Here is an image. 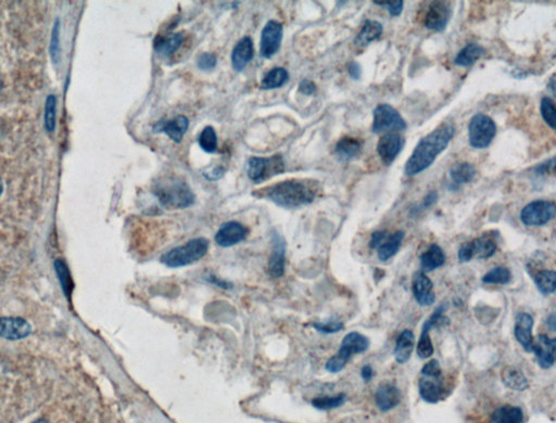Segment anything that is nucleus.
Masks as SVG:
<instances>
[{
    "label": "nucleus",
    "instance_id": "nucleus-51",
    "mask_svg": "<svg viewBox=\"0 0 556 423\" xmlns=\"http://www.w3.org/2000/svg\"><path fill=\"white\" fill-rule=\"evenodd\" d=\"M224 173L225 169H223L222 166H217L214 169H212L211 172L205 173V176L208 180H210V182H213V180H220V178H222Z\"/></svg>",
    "mask_w": 556,
    "mask_h": 423
},
{
    "label": "nucleus",
    "instance_id": "nucleus-26",
    "mask_svg": "<svg viewBox=\"0 0 556 423\" xmlns=\"http://www.w3.org/2000/svg\"><path fill=\"white\" fill-rule=\"evenodd\" d=\"M404 236H405V234L401 230L387 236V239L376 249L379 261L385 263V261L391 259L394 255H397L401 248L402 242H403Z\"/></svg>",
    "mask_w": 556,
    "mask_h": 423
},
{
    "label": "nucleus",
    "instance_id": "nucleus-21",
    "mask_svg": "<svg viewBox=\"0 0 556 423\" xmlns=\"http://www.w3.org/2000/svg\"><path fill=\"white\" fill-rule=\"evenodd\" d=\"M286 243L283 236L275 232L273 236V251L269 261V274L273 278H280L285 274Z\"/></svg>",
    "mask_w": 556,
    "mask_h": 423
},
{
    "label": "nucleus",
    "instance_id": "nucleus-1",
    "mask_svg": "<svg viewBox=\"0 0 556 423\" xmlns=\"http://www.w3.org/2000/svg\"><path fill=\"white\" fill-rule=\"evenodd\" d=\"M319 184L312 180H287L253 192L255 197L267 199L284 209H298L311 205L317 199Z\"/></svg>",
    "mask_w": 556,
    "mask_h": 423
},
{
    "label": "nucleus",
    "instance_id": "nucleus-45",
    "mask_svg": "<svg viewBox=\"0 0 556 423\" xmlns=\"http://www.w3.org/2000/svg\"><path fill=\"white\" fill-rule=\"evenodd\" d=\"M374 3L375 5L384 6V7H386L388 11H389L390 15H392V17H399L402 11H403L404 3L402 0L401 1H400V0H398V1H391V3H390V1H387V3L386 1H384V3L374 1Z\"/></svg>",
    "mask_w": 556,
    "mask_h": 423
},
{
    "label": "nucleus",
    "instance_id": "nucleus-12",
    "mask_svg": "<svg viewBox=\"0 0 556 423\" xmlns=\"http://www.w3.org/2000/svg\"><path fill=\"white\" fill-rule=\"evenodd\" d=\"M537 356L539 366L542 369H550L555 363L556 338L546 334H539L534 338L532 352Z\"/></svg>",
    "mask_w": 556,
    "mask_h": 423
},
{
    "label": "nucleus",
    "instance_id": "nucleus-56",
    "mask_svg": "<svg viewBox=\"0 0 556 423\" xmlns=\"http://www.w3.org/2000/svg\"><path fill=\"white\" fill-rule=\"evenodd\" d=\"M554 76H555V75H553V76L551 78V80H550V87H551L552 92L555 94V88H554Z\"/></svg>",
    "mask_w": 556,
    "mask_h": 423
},
{
    "label": "nucleus",
    "instance_id": "nucleus-38",
    "mask_svg": "<svg viewBox=\"0 0 556 423\" xmlns=\"http://www.w3.org/2000/svg\"><path fill=\"white\" fill-rule=\"evenodd\" d=\"M200 148L207 153H215L217 150V135L212 126H207L199 135Z\"/></svg>",
    "mask_w": 556,
    "mask_h": 423
},
{
    "label": "nucleus",
    "instance_id": "nucleus-14",
    "mask_svg": "<svg viewBox=\"0 0 556 423\" xmlns=\"http://www.w3.org/2000/svg\"><path fill=\"white\" fill-rule=\"evenodd\" d=\"M405 145V139L397 132L385 134L377 144V153L385 165H391Z\"/></svg>",
    "mask_w": 556,
    "mask_h": 423
},
{
    "label": "nucleus",
    "instance_id": "nucleus-36",
    "mask_svg": "<svg viewBox=\"0 0 556 423\" xmlns=\"http://www.w3.org/2000/svg\"><path fill=\"white\" fill-rule=\"evenodd\" d=\"M511 280V270L504 266L494 267L482 277V282L488 284H501V286H504V284H509Z\"/></svg>",
    "mask_w": 556,
    "mask_h": 423
},
{
    "label": "nucleus",
    "instance_id": "nucleus-30",
    "mask_svg": "<svg viewBox=\"0 0 556 423\" xmlns=\"http://www.w3.org/2000/svg\"><path fill=\"white\" fill-rule=\"evenodd\" d=\"M524 411L517 406L505 405L492 413L494 423H524Z\"/></svg>",
    "mask_w": 556,
    "mask_h": 423
},
{
    "label": "nucleus",
    "instance_id": "nucleus-35",
    "mask_svg": "<svg viewBox=\"0 0 556 423\" xmlns=\"http://www.w3.org/2000/svg\"><path fill=\"white\" fill-rule=\"evenodd\" d=\"M534 278V284H536L537 289L539 290L540 293L544 295H550L553 294L556 290V274L554 270H540L537 273Z\"/></svg>",
    "mask_w": 556,
    "mask_h": 423
},
{
    "label": "nucleus",
    "instance_id": "nucleus-2",
    "mask_svg": "<svg viewBox=\"0 0 556 423\" xmlns=\"http://www.w3.org/2000/svg\"><path fill=\"white\" fill-rule=\"evenodd\" d=\"M455 130V126L452 123H444L419 140L404 166L405 175L415 176L432 166L437 157L441 155L453 139Z\"/></svg>",
    "mask_w": 556,
    "mask_h": 423
},
{
    "label": "nucleus",
    "instance_id": "nucleus-10",
    "mask_svg": "<svg viewBox=\"0 0 556 423\" xmlns=\"http://www.w3.org/2000/svg\"><path fill=\"white\" fill-rule=\"evenodd\" d=\"M284 26L278 21L271 20L265 24L261 34L260 55L264 59H271L276 55L282 45Z\"/></svg>",
    "mask_w": 556,
    "mask_h": 423
},
{
    "label": "nucleus",
    "instance_id": "nucleus-27",
    "mask_svg": "<svg viewBox=\"0 0 556 423\" xmlns=\"http://www.w3.org/2000/svg\"><path fill=\"white\" fill-rule=\"evenodd\" d=\"M501 379L504 386L514 391H525L529 388L526 376L517 367L507 366L501 371Z\"/></svg>",
    "mask_w": 556,
    "mask_h": 423
},
{
    "label": "nucleus",
    "instance_id": "nucleus-31",
    "mask_svg": "<svg viewBox=\"0 0 556 423\" xmlns=\"http://www.w3.org/2000/svg\"><path fill=\"white\" fill-rule=\"evenodd\" d=\"M473 259L478 257L480 259H489L494 257L498 250V245L494 239L489 236H479L477 239L469 242Z\"/></svg>",
    "mask_w": 556,
    "mask_h": 423
},
{
    "label": "nucleus",
    "instance_id": "nucleus-32",
    "mask_svg": "<svg viewBox=\"0 0 556 423\" xmlns=\"http://www.w3.org/2000/svg\"><path fill=\"white\" fill-rule=\"evenodd\" d=\"M484 55L485 49L482 46L475 44V42H471V44H467L463 49L460 50V53L454 59V63L459 67H471Z\"/></svg>",
    "mask_w": 556,
    "mask_h": 423
},
{
    "label": "nucleus",
    "instance_id": "nucleus-19",
    "mask_svg": "<svg viewBox=\"0 0 556 423\" xmlns=\"http://www.w3.org/2000/svg\"><path fill=\"white\" fill-rule=\"evenodd\" d=\"M401 391L399 388L390 382L380 384L375 393V402H376L377 407L379 411H384V413L396 408L401 403Z\"/></svg>",
    "mask_w": 556,
    "mask_h": 423
},
{
    "label": "nucleus",
    "instance_id": "nucleus-54",
    "mask_svg": "<svg viewBox=\"0 0 556 423\" xmlns=\"http://www.w3.org/2000/svg\"><path fill=\"white\" fill-rule=\"evenodd\" d=\"M208 280H209V282H211V284H217V286H220V288H222V289L227 290L230 289V288H232V284H228V282H223V280L217 279V277L212 276V275H211V276L209 277V279H208Z\"/></svg>",
    "mask_w": 556,
    "mask_h": 423
},
{
    "label": "nucleus",
    "instance_id": "nucleus-11",
    "mask_svg": "<svg viewBox=\"0 0 556 423\" xmlns=\"http://www.w3.org/2000/svg\"><path fill=\"white\" fill-rule=\"evenodd\" d=\"M452 17L451 5L446 1H434L429 5L424 17L425 28L435 32L446 30Z\"/></svg>",
    "mask_w": 556,
    "mask_h": 423
},
{
    "label": "nucleus",
    "instance_id": "nucleus-37",
    "mask_svg": "<svg viewBox=\"0 0 556 423\" xmlns=\"http://www.w3.org/2000/svg\"><path fill=\"white\" fill-rule=\"evenodd\" d=\"M347 401V395L342 393L335 396H321L312 401V405L319 411H330L338 408Z\"/></svg>",
    "mask_w": 556,
    "mask_h": 423
},
{
    "label": "nucleus",
    "instance_id": "nucleus-49",
    "mask_svg": "<svg viewBox=\"0 0 556 423\" xmlns=\"http://www.w3.org/2000/svg\"><path fill=\"white\" fill-rule=\"evenodd\" d=\"M457 257H459V261H461V263H467V261L473 259V255H471V248H469V242L463 244V245L460 248Z\"/></svg>",
    "mask_w": 556,
    "mask_h": 423
},
{
    "label": "nucleus",
    "instance_id": "nucleus-57",
    "mask_svg": "<svg viewBox=\"0 0 556 423\" xmlns=\"http://www.w3.org/2000/svg\"><path fill=\"white\" fill-rule=\"evenodd\" d=\"M33 423H50L49 421L43 420V419H40V420L35 421V422Z\"/></svg>",
    "mask_w": 556,
    "mask_h": 423
},
{
    "label": "nucleus",
    "instance_id": "nucleus-29",
    "mask_svg": "<svg viewBox=\"0 0 556 423\" xmlns=\"http://www.w3.org/2000/svg\"><path fill=\"white\" fill-rule=\"evenodd\" d=\"M382 31H384V28H382V23L378 21H365L363 28L355 37V45L359 47H365V46L369 45L371 42H375L382 36Z\"/></svg>",
    "mask_w": 556,
    "mask_h": 423
},
{
    "label": "nucleus",
    "instance_id": "nucleus-33",
    "mask_svg": "<svg viewBox=\"0 0 556 423\" xmlns=\"http://www.w3.org/2000/svg\"><path fill=\"white\" fill-rule=\"evenodd\" d=\"M476 176V169L471 163H455L450 169V177L457 186L469 184Z\"/></svg>",
    "mask_w": 556,
    "mask_h": 423
},
{
    "label": "nucleus",
    "instance_id": "nucleus-42",
    "mask_svg": "<svg viewBox=\"0 0 556 423\" xmlns=\"http://www.w3.org/2000/svg\"><path fill=\"white\" fill-rule=\"evenodd\" d=\"M312 327L321 334H334L336 332L342 331L344 326L340 321L330 320L326 322H314V324H312Z\"/></svg>",
    "mask_w": 556,
    "mask_h": 423
},
{
    "label": "nucleus",
    "instance_id": "nucleus-55",
    "mask_svg": "<svg viewBox=\"0 0 556 423\" xmlns=\"http://www.w3.org/2000/svg\"><path fill=\"white\" fill-rule=\"evenodd\" d=\"M555 315L551 314L548 319H546V326L551 329L552 331H555Z\"/></svg>",
    "mask_w": 556,
    "mask_h": 423
},
{
    "label": "nucleus",
    "instance_id": "nucleus-46",
    "mask_svg": "<svg viewBox=\"0 0 556 423\" xmlns=\"http://www.w3.org/2000/svg\"><path fill=\"white\" fill-rule=\"evenodd\" d=\"M51 57L53 60L57 62L58 55H59V23L56 22L55 28L53 30V36H51Z\"/></svg>",
    "mask_w": 556,
    "mask_h": 423
},
{
    "label": "nucleus",
    "instance_id": "nucleus-44",
    "mask_svg": "<svg viewBox=\"0 0 556 423\" xmlns=\"http://www.w3.org/2000/svg\"><path fill=\"white\" fill-rule=\"evenodd\" d=\"M422 376L440 377L442 376V369L439 361L437 359H430L425 363L421 371Z\"/></svg>",
    "mask_w": 556,
    "mask_h": 423
},
{
    "label": "nucleus",
    "instance_id": "nucleus-18",
    "mask_svg": "<svg viewBox=\"0 0 556 423\" xmlns=\"http://www.w3.org/2000/svg\"><path fill=\"white\" fill-rule=\"evenodd\" d=\"M534 325V317L530 314H527V313H521L515 319L514 336H515L517 342L528 353H532V346H534V336H532Z\"/></svg>",
    "mask_w": 556,
    "mask_h": 423
},
{
    "label": "nucleus",
    "instance_id": "nucleus-43",
    "mask_svg": "<svg viewBox=\"0 0 556 423\" xmlns=\"http://www.w3.org/2000/svg\"><path fill=\"white\" fill-rule=\"evenodd\" d=\"M217 55L211 53H202V55H199L197 60L198 67H199L200 70L205 71V72L213 70V69L217 67Z\"/></svg>",
    "mask_w": 556,
    "mask_h": 423
},
{
    "label": "nucleus",
    "instance_id": "nucleus-7",
    "mask_svg": "<svg viewBox=\"0 0 556 423\" xmlns=\"http://www.w3.org/2000/svg\"><path fill=\"white\" fill-rule=\"evenodd\" d=\"M496 135V125L491 117L484 113L471 117L469 124V141L474 149H487L491 145Z\"/></svg>",
    "mask_w": 556,
    "mask_h": 423
},
{
    "label": "nucleus",
    "instance_id": "nucleus-39",
    "mask_svg": "<svg viewBox=\"0 0 556 423\" xmlns=\"http://www.w3.org/2000/svg\"><path fill=\"white\" fill-rule=\"evenodd\" d=\"M429 330L423 327L422 334L419 336L417 342L416 353L417 356L422 359H428L434 355V345H432V338L429 334Z\"/></svg>",
    "mask_w": 556,
    "mask_h": 423
},
{
    "label": "nucleus",
    "instance_id": "nucleus-5",
    "mask_svg": "<svg viewBox=\"0 0 556 423\" xmlns=\"http://www.w3.org/2000/svg\"><path fill=\"white\" fill-rule=\"evenodd\" d=\"M369 345L371 341L367 336L360 332H350L344 336L338 352L327 361L325 369L330 374H338L347 366L353 355L364 353L369 349Z\"/></svg>",
    "mask_w": 556,
    "mask_h": 423
},
{
    "label": "nucleus",
    "instance_id": "nucleus-25",
    "mask_svg": "<svg viewBox=\"0 0 556 423\" xmlns=\"http://www.w3.org/2000/svg\"><path fill=\"white\" fill-rule=\"evenodd\" d=\"M423 273L432 272L446 264V257L444 250L438 244H430L428 249L419 257Z\"/></svg>",
    "mask_w": 556,
    "mask_h": 423
},
{
    "label": "nucleus",
    "instance_id": "nucleus-15",
    "mask_svg": "<svg viewBox=\"0 0 556 423\" xmlns=\"http://www.w3.org/2000/svg\"><path fill=\"white\" fill-rule=\"evenodd\" d=\"M249 230L238 222H227L220 227L215 234V242L222 248L234 247L247 238Z\"/></svg>",
    "mask_w": 556,
    "mask_h": 423
},
{
    "label": "nucleus",
    "instance_id": "nucleus-58",
    "mask_svg": "<svg viewBox=\"0 0 556 423\" xmlns=\"http://www.w3.org/2000/svg\"><path fill=\"white\" fill-rule=\"evenodd\" d=\"M1 192H3V182L0 180V194H1Z\"/></svg>",
    "mask_w": 556,
    "mask_h": 423
},
{
    "label": "nucleus",
    "instance_id": "nucleus-16",
    "mask_svg": "<svg viewBox=\"0 0 556 423\" xmlns=\"http://www.w3.org/2000/svg\"><path fill=\"white\" fill-rule=\"evenodd\" d=\"M434 284L422 270L415 273L412 278V291L415 300L421 307H432L436 302V294L434 293Z\"/></svg>",
    "mask_w": 556,
    "mask_h": 423
},
{
    "label": "nucleus",
    "instance_id": "nucleus-53",
    "mask_svg": "<svg viewBox=\"0 0 556 423\" xmlns=\"http://www.w3.org/2000/svg\"><path fill=\"white\" fill-rule=\"evenodd\" d=\"M361 377L364 382H371L374 378V370L369 365H365L361 370Z\"/></svg>",
    "mask_w": 556,
    "mask_h": 423
},
{
    "label": "nucleus",
    "instance_id": "nucleus-23",
    "mask_svg": "<svg viewBox=\"0 0 556 423\" xmlns=\"http://www.w3.org/2000/svg\"><path fill=\"white\" fill-rule=\"evenodd\" d=\"M184 40V32L172 33L167 36L158 35L153 42V48L160 57L169 59L178 53V49L182 47Z\"/></svg>",
    "mask_w": 556,
    "mask_h": 423
},
{
    "label": "nucleus",
    "instance_id": "nucleus-41",
    "mask_svg": "<svg viewBox=\"0 0 556 423\" xmlns=\"http://www.w3.org/2000/svg\"><path fill=\"white\" fill-rule=\"evenodd\" d=\"M56 121V98L49 96L46 101L45 107V126L48 132L55 130Z\"/></svg>",
    "mask_w": 556,
    "mask_h": 423
},
{
    "label": "nucleus",
    "instance_id": "nucleus-40",
    "mask_svg": "<svg viewBox=\"0 0 556 423\" xmlns=\"http://www.w3.org/2000/svg\"><path fill=\"white\" fill-rule=\"evenodd\" d=\"M540 111H541L544 122L549 125L552 130H555V105H554L553 100L550 97L542 98L541 103H540Z\"/></svg>",
    "mask_w": 556,
    "mask_h": 423
},
{
    "label": "nucleus",
    "instance_id": "nucleus-59",
    "mask_svg": "<svg viewBox=\"0 0 556 423\" xmlns=\"http://www.w3.org/2000/svg\"><path fill=\"white\" fill-rule=\"evenodd\" d=\"M0 92H1V80H0Z\"/></svg>",
    "mask_w": 556,
    "mask_h": 423
},
{
    "label": "nucleus",
    "instance_id": "nucleus-47",
    "mask_svg": "<svg viewBox=\"0 0 556 423\" xmlns=\"http://www.w3.org/2000/svg\"><path fill=\"white\" fill-rule=\"evenodd\" d=\"M389 234L388 232H373L372 236H371V240H369V248L372 250H376Z\"/></svg>",
    "mask_w": 556,
    "mask_h": 423
},
{
    "label": "nucleus",
    "instance_id": "nucleus-17",
    "mask_svg": "<svg viewBox=\"0 0 556 423\" xmlns=\"http://www.w3.org/2000/svg\"><path fill=\"white\" fill-rule=\"evenodd\" d=\"M189 121L184 115H178L172 120H162L153 125V132H165L173 141L180 144L188 130Z\"/></svg>",
    "mask_w": 556,
    "mask_h": 423
},
{
    "label": "nucleus",
    "instance_id": "nucleus-13",
    "mask_svg": "<svg viewBox=\"0 0 556 423\" xmlns=\"http://www.w3.org/2000/svg\"><path fill=\"white\" fill-rule=\"evenodd\" d=\"M419 395L429 404L439 403L446 395L444 377L422 376L419 381Z\"/></svg>",
    "mask_w": 556,
    "mask_h": 423
},
{
    "label": "nucleus",
    "instance_id": "nucleus-8",
    "mask_svg": "<svg viewBox=\"0 0 556 423\" xmlns=\"http://www.w3.org/2000/svg\"><path fill=\"white\" fill-rule=\"evenodd\" d=\"M407 128L402 115L390 105H377L373 112L372 132L374 134H392Z\"/></svg>",
    "mask_w": 556,
    "mask_h": 423
},
{
    "label": "nucleus",
    "instance_id": "nucleus-22",
    "mask_svg": "<svg viewBox=\"0 0 556 423\" xmlns=\"http://www.w3.org/2000/svg\"><path fill=\"white\" fill-rule=\"evenodd\" d=\"M253 55H255V47H253V42L251 38L248 36L242 37L233 49L232 57H230L233 69L236 72H242L245 70L246 67L253 59Z\"/></svg>",
    "mask_w": 556,
    "mask_h": 423
},
{
    "label": "nucleus",
    "instance_id": "nucleus-6",
    "mask_svg": "<svg viewBox=\"0 0 556 423\" xmlns=\"http://www.w3.org/2000/svg\"><path fill=\"white\" fill-rule=\"evenodd\" d=\"M285 171L284 157L280 155L269 157H252L248 161V177L252 182L261 184Z\"/></svg>",
    "mask_w": 556,
    "mask_h": 423
},
{
    "label": "nucleus",
    "instance_id": "nucleus-3",
    "mask_svg": "<svg viewBox=\"0 0 556 423\" xmlns=\"http://www.w3.org/2000/svg\"><path fill=\"white\" fill-rule=\"evenodd\" d=\"M153 193L167 209H183L194 205L195 194L187 182L178 175H165L153 184Z\"/></svg>",
    "mask_w": 556,
    "mask_h": 423
},
{
    "label": "nucleus",
    "instance_id": "nucleus-52",
    "mask_svg": "<svg viewBox=\"0 0 556 423\" xmlns=\"http://www.w3.org/2000/svg\"><path fill=\"white\" fill-rule=\"evenodd\" d=\"M437 200H438V192L430 191L427 194L426 197H425L424 201H423L421 207H422V209H428L429 207H432V205L436 203Z\"/></svg>",
    "mask_w": 556,
    "mask_h": 423
},
{
    "label": "nucleus",
    "instance_id": "nucleus-9",
    "mask_svg": "<svg viewBox=\"0 0 556 423\" xmlns=\"http://www.w3.org/2000/svg\"><path fill=\"white\" fill-rule=\"evenodd\" d=\"M556 207L553 202L536 200L527 205L521 212V221L525 226L540 227L551 222L555 217Z\"/></svg>",
    "mask_w": 556,
    "mask_h": 423
},
{
    "label": "nucleus",
    "instance_id": "nucleus-48",
    "mask_svg": "<svg viewBox=\"0 0 556 423\" xmlns=\"http://www.w3.org/2000/svg\"><path fill=\"white\" fill-rule=\"evenodd\" d=\"M299 92L305 96H312L317 92V85L310 80H303L299 84Z\"/></svg>",
    "mask_w": 556,
    "mask_h": 423
},
{
    "label": "nucleus",
    "instance_id": "nucleus-4",
    "mask_svg": "<svg viewBox=\"0 0 556 423\" xmlns=\"http://www.w3.org/2000/svg\"><path fill=\"white\" fill-rule=\"evenodd\" d=\"M209 241L205 238H196L163 254L160 261L170 268H180L197 263L205 257Z\"/></svg>",
    "mask_w": 556,
    "mask_h": 423
},
{
    "label": "nucleus",
    "instance_id": "nucleus-34",
    "mask_svg": "<svg viewBox=\"0 0 556 423\" xmlns=\"http://www.w3.org/2000/svg\"><path fill=\"white\" fill-rule=\"evenodd\" d=\"M289 80V73L284 67H274L264 75L261 82L262 89H276L284 86Z\"/></svg>",
    "mask_w": 556,
    "mask_h": 423
},
{
    "label": "nucleus",
    "instance_id": "nucleus-20",
    "mask_svg": "<svg viewBox=\"0 0 556 423\" xmlns=\"http://www.w3.org/2000/svg\"><path fill=\"white\" fill-rule=\"evenodd\" d=\"M30 324L22 318L1 317L0 318V336L7 340H20L31 334Z\"/></svg>",
    "mask_w": 556,
    "mask_h": 423
},
{
    "label": "nucleus",
    "instance_id": "nucleus-28",
    "mask_svg": "<svg viewBox=\"0 0 556 423\" xmlns=\"http://www.w3.org/2000/svg\"><path fill=\"white\" fill-rule=\"evenodd\" d=\"M362 148H363L362 140L351 137V136H344L337 142L335 151L340 159L344 161H349V159H355L361 153Z\"/></svg>",
    "mask_w": 556,
    "mask_h": 423
},
{
    "label": "nucleus",
    "instance_id": "nucleus-50",
    "mask_svg": "<svg viewBox=\"0 0 556 423\" xmlns=\"http://www.w3.org/2000/svg\"><path fill=\"white\" fill-rule=\"evenodd\" d=\"M348 73H349L350 78H351L352 80H360L362 75L361 65L357 62H355V61H352V62L348 64Z\"/></svg>",
    "mask_w": 556,
    "mask_h": 423
},
{
    "label": "nucleus",
    "instance_id": "nucleus-24",
    "mask_svg": "<svg viewBox=\"0 0 556 423\" xmlns=\"http://www.w3.org/2000/svg\"><path fill=\"white\" fill-rule=\"evenodd\" d=\"M414 334L409 329H404L398 336L396 346H394V355L396 361L400 365L407 363L411 359L412 353L414 351Z\"/></svg>",
    "mask_w": 556,
    "mask_h": 423
}]
</instances>
